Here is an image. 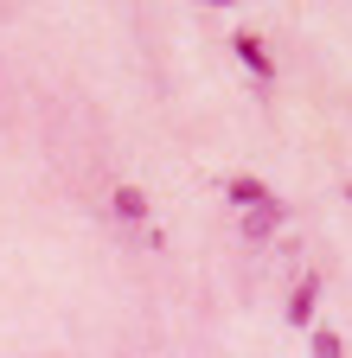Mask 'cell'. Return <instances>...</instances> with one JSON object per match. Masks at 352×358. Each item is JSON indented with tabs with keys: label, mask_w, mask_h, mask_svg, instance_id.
<instances>
[{
	"label": "cell",
	"mask_w": 352,
	"mask_h": 358,
	"mask_svg": "<svg viewBox=\"0 0 352 358\" xmlns=\"http://www.w3.org/2000/svg\"><path fill=\"white\" fill-rule=\"evenodd\" d=\"M314 301H321V275H301L288 288V327H307V320H314Z\"/></svg>",
	"instance_id": "obj_2"
},
{
	"label": "cell",
	"mask_w": 352,
	"mask_h": 358,
	"mask_svg": "<svg viewBox=\"0 0 352 358\" xmlns=\"http://www.w3.org/2000/svg\"><path fill=\"white\" fill-rule=\"evenodd\" d=\"M115 217H128V224L148 217V192L141 186H115Z\"/></svg>",
	"instance_id": "obj_5"
},
{
	"label": "cell",
	"mask_w": 352,
	"mask_h": 358,
	"mask_svg": "<svg viewBox=\"0 0 352 358\" xmlns=\"http://www.w3.org/2000/svg\"><path fill=\"white\" fill-rule=\"evenodd\" d=\"M225 192H231V205H262V199H269V186H262V179H250V173H237Z\"/></svg>",
	"instance_id": "obj_4"
},
{
	"label": "cell",
	"mask_w": 352,
	"mask_h": 358,
	"mask_svg": "<svg viewBox=\"0 0 352 358\" xmlns=\"http://www.w3.org/2000/svg\"><path fill=\"white\" fill-rule=\"evenodd\" d=\"M205 7H237V0H205Z\"/></svg>",
	"instance_id": "obj_7"
},
{
	"label": "cell",
	"mask_w": 352,
	"mask_h": 358,
	"mask_svg": "<svg viewBox=\"0 0 352 358\" xmlns=\"http://www.w3.org/2000/svg\"><path fill=\"white\" fill-rule=\"evenodd\" d=\"M346 199H352V186H346Z\"/></svg>",
	"instance_id": "obj_8"
},
{
	"label": "cell",
	"mask_w": 352,
	"mask_h": 358,
	"mask_svg": "<svg viewBox=\"0 0 352 358\" xmlns=\"http://www.w3.org/2000/svg\"><path fill=\"white\" fill-rule=\"evenodd\" d=\"M231 52L244 58V71H250V77H276V58L262 52V38H256V32H237V38H231Z\"/></svg>",
	"instance_id": "obj_3"
},
{
	"label": "cell",
	"mask_w": 352,
	"mask_h": 358,
	"mask_svg": "<svg viewBox=\"0 0 352 358\" xmlns=\"http://www.w3.org/2000/svg\"><path fill=\"white\" fill-rule=\"evenodd\" d=\"M314 358H346V345H339V333H314Z\"/></svg>",
	"instance_id": "obj_6"
},
{
	"label": "cell",
	"mask_w": 352,
	"mask_h": 358,
	"mask_svg": "<svg viewBox=\"0 0 352 358\" xmlns=\"http://www.w3.org/2000/svg\"><path fill=\"white\" fill-rule=\"evenodd\" d=\"M282 217H288V205H282V199L269 192L262 205H250V211H244V237H269V231H276Z\"/></svg>",
	"instance_id": "obj_1"
}]
</instances>
